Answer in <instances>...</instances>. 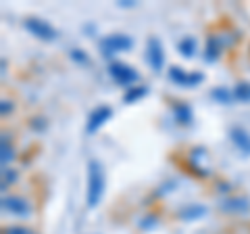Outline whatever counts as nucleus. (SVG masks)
<instances>
[{"label":"nucleus","instance_id":"11","mask_svg":"<svg viewBox=\"0 0 250 234\" xmlns=\"http://www.w3.org/2000/svg\"><path fill=\"white\" fill-rule=\"evenodd\" d=\"M173 115L179 123H190L192 121V109L188 107L186 103H177L173 107Z\"/></svg>","mask_w":250,"mask_h":234},{"label":"nucleus","instance_id":"1","mask_svg":"<svg viewBox=\"0 0 250 234\" xmlns=\"http://www.w3.org/2000/svg\"><path fill=\"white\" fill-rule=\"evenodd\" d=\"M104 186H106V176H104V167L100 161H90L88 163V190H85V203L88 207H96L100 199L104 194Z\"/></svg>","mask_w":250,"mask_h":234},{"label":"nucleus","instance_id":"16","mask_svg":"<svg viewBox=\"0 0 250 234\" xmlns=\"http://www.w3.org/2000/svg\"><path fill=\"white\" fill-rule=\"evenodd\" d=\"M13 159H15V155H13V149H11L9 140H6V134H4V138H2V165L11 163Z\"/></svg>","mask_w":250,"mask_h":234},{"label":"nucleus","instance_id":"17","mask_svg":"<svg viewBox=\"0 0 250 234\" xmlns=\"http://www.w3.org/2000/svg\"><path fill=\"white\" fill-rule=\"evenodd\" d=\"M4 234H36V232L25 228V226H9V228L4 230Z\"/></svg>","mask_w":250,"mask_h":234},{"label":"nucleus","instance_id":"6","mask_svg":"<svg viewBox=\"0 0 250 234\" xmlns=\"http://www.w3.org/2000/svg\"><path fill=\"white\" fill-rule=\"evenodd\" d=\"M169 80L175 82L177 86H182V88H194V86H198L202 82V73H188L182 67H173L169 69Z\"/></svg>","mask_w":250,"mask_h":234},{"label":"nucleus","instance_id":"9","mask_svg":"<svg viewBox=\"0 0 250 234\" xmlns=\"http://www.w3.org/2000/svg\"><path fill=\"white\" fill-rule=\"evenodd\" d=\"M229 136H231V140H233V144H236L242 153L250 155V134H248L246 130H242V128H231Z\"/></svg>","mask_w":250,"mask_h":234},{"label":"nucleus","instance_id":"2","mask_svg":"<svg viewBox=\"0 0 250 234\" xmlns=\"http://www.w3.org/2000/svg\"><path fill=\"white\" fill-rule=\"evenodd\" d=\"M131 46H134V42H131V38L125 36V34H111V36H106L104 40H100V50H103L104 57L129 50Z\"/></svg>","mask_w":250,"mask_h":234},{"label":"nucleus","instance_id":"10","mask_svg":"<svg viewBox=\"0 0 250 234\" xmlns=\"http://www.w3.org/2000/svg\"><path fill=\"white\" fill-rule=\"evenodd\" d=\"M223 50V40L219 36H210L208 38V42H207V50H205V61H217L219 59V54H221Z\"/></svg>","mask_w":250,"mask_h":234},{"label":"nucleus","instance_id":"15","mask_svg":"<svg viewBox=\"0 0 250 234\" xmlns=\"http://www.w3.org/2000/svg\"><path fill=\"white\" fill-rule=\"evenodd\" d=\"M146 94V88L144 86H136V88H129L125 92V103H136L138 98H142Z\"/></svg>","mask_w":250,"mask_h":234},{"label":"nucleus","instance_id":"8","mask_svg":"<svg viewBox=\"0 0 250 234\" xmlns=\"http://www.w3.org/2000/svg\"><path fill=\"white\" fill-rule=\"evenodd\" d=\"M111 115H113V109L111 107H98V109H94V111L90 113V119H88V126H85V132H88V134L96 132L100 126H104V123L111 119Z\"/></svg>","mask_w":250,"mask_h":234},{"label":"nucleus","instance_id":"14","mask_svg":"<svg viewBox=\"0 0 250 234\" xmlns=\"http://www.w3.org/2000/svg\"><path fill=\"white\" fill-rule=\"evenodd\" d=\"M194 50H196V40H194V38H184V40L179 42V52H182L184 57H192Z\"/></svg>","mask_w":250,"mask_h":234},{"label":"nucleus","instance_id":"5","mask_svg":"<svg viewBox=\"0 0 250 234\" xmlns=\"http://www.w3.org/2000/svg\"><path fill=\"white\" fill-rule=\"evenodd\" d=\"M146 59H148V63H150L152 71H161L163 65H165V52H163V44L159 38H148Z\"/></svg>","mask_w":250,"mask_h":234},{"label":"nucleus","instance_id":"7","mask_svg":"<svg viewBox=\"0 0 250 234\" xmlns=\"http://www.w3.org/2000/svg\"><path fill=\"white\" fill-rule=\"evenodd\" d=\"M2 209L13 213V215H29L31 213L29 203L23 197H15V194H9V197L2 199Z\"/></svg>","mask_w":250,"mask_h":234},{"label":"nucleus","instance_id":"13","mask_svg":"<svg viewBox=\"0 0 250 234\" xmlns=\"http://www.w3.org/2000/svg\"><path fill=\"white\" fill-rule=\"evenodd\" d=\"M233 96H236L240 103H250V84L248 82H240L233 90Z\"/></svg>","mask_w":250,"mask_h":234},{"label":"nucleus","instance_id":"12","mask_svg":"<svg viewBox=\"0 0 250 234\" xmlns=\"http://www.w3.org/2000/svg\"><path fill=\"white\" fill-rule=\"evenodd\" d=\"M225 211H238V213H242V211H248V201L246 199H229V201H225L223 205H221Z\"/></svg>","mask_w":250,"mask_h":234},{"label":"nucleus","instance_id":"3","mask_svg":"<svg viewBox=\"0 0 250 234\" xmlns=\"http://www.w3.org/2000/svg\"><path fill=\"white\" fill-rule=\"evenodd\" d=\"M108 73H111V77L117 84L125 86V88H131V84L138 80V71L131 65H125V63H111L108 65Z\"/></svg>","mask_w":250,"mask_h":234},{"label":"nucleus","instance_id":"19","mask_svg":"<svg viewBox=\"0 0 250 234\" xmlns=\"http://www.w3.org/2000/svg\"><path fill=\"white\" fill-rule=\"evenodd\" d=\"M13 109V105H11V100H2V115H6Z\"/></svg>","mask_w":250,"mask_h":234},{"label":"nucleus","instance_id":"18","mask_svg":"<svg viewBox=\"0 0 250 234\" xmlns=\"http://www.w3.org/2000/svg\"><path fill=\"white\" fill-rule=\"evenodd\" d=\"M213 96L215 98H219L221 103H229V98H231V94L228 90H223V88H217V90H213Z\"/></svg>","mask_w":250,"mask_h":234},{"label":"nucleus","instance_id":"4","mask_svg":"<svg viewBox=\"0 0 250 234\" xmlns=\"http://www.w3.org/2000/svg\"><path fill=\"white\" fill-rule=\"evenodd\" d=\"M25 29L29 34H34L36 38H40L44 42H52L57 38V29H54L50 23H46L44 19H36V17H29L25 21Z\"/></svg>","mask_w":250,"mask_h":234}]
</instances>
